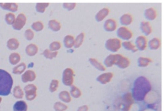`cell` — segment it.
<instances>
[{
	"label": "cell",
	"mask_w": 164,
	"mask_h": 111,
	"mask_svg": "<svg viewBox=\"0 0 164 111\" xmlns=\"http://www.w3.org/2000/svg\"><path fill=\"white\" fill-rule=\"evenodd\" d=\"M151 90V85L148 79L140 76L135 79L132 88V97L138 101L144 100L147 94Z\"/></svg>",
	"instance_id": "cell-1"
},
{
	"label": "cell",
	"mask_w": 164,
	"mask_h": 111,
	"mask_svg": "<svg viewBox=\"0 0 164 111\" xmlns=\"http://www.w3.org/2000/svg\"><path fill=\"white\" fill-rule=\"evenodd\" d=\"M13 86V78L6 71L0 69V96H8L10 94Z\"/></svg>",
	"instance_id": "cell-2"
},
{
	"label": "cell",
	"mask_w": 164,
	"mask_h": 111,
	"mask_svg": "<svg viewBox=\"0 0 164 111\" xmlns=\"http://www.w3.org/2000/svg\"><path fill=\"white\" fill-rule=\"evenodd\" d=\"M121 44L122 42L119 38H109L105 42V47L109 51L112 52H117L122 47Z\"/></svg>",
	"instance_id": "cell-3"
},
{
	"label": "cell",
	"mask_w": 164,
	"mask_h": 111,
	"mask_svg": "<svg viewBox=\"0 0 164 111\" xmlns=\"http://www.w3.org/2000/svg\"><path fill=\"white\" fill-rule=\"evenodd\" d=\"M117 35L119 38L125 41H128L134 36V33L127 27L121 26L117 30Z\"/></svg>",
	"instance_id": "cell-4"
},
{
	"label": "cell",
	"mask_w": 164,
	"mask_h": 111,
	"mask_svg": "<svg viewBox=\"0 0 164 111\" xmlns=\"http://www.w3.org/2000/svg\"><path fill=\"white\" fill-rule=\"evenodd\" d=\"M74 75V71L72 68H66L63 72V75H62V81H63V83L66 86L72 85L73 82Z\"/></svg>",
	"instance_id": "cell-5"
},
{
	"label": "cell",
	"mask_w": 164,
	"mask_h": 111,
	"mask_svg": "<svg viewBox=\"0 0 164 111\" xmlns=\"http://www.w3.org/2000/svg\"><path fill=\"white\" fill-rule=\"evenodd\" d=\"M26 22V17L24 13H19L17 18L15 19L14 23L12 25V27L15 30H21L25 26Z\"/></svg>",
	"instance_id": "cell-6"
},
{
	"label": "cell",
	"mask_w": 164,
	"mask_h": 111,
	"mask_svg": "<svg viewBox=\"0 0 164 111\" xmlns=\"http://www.w3.org/2000/svg\"><path fill=\"white\" fill-rule=\"evenodd\" d=\"M135 47L138 51H143L147 47V39L145 36H138L135 40Z\"/></svg>",
	"instance_id": "cell-7"
},
{
	"label": "cell",
	"mask_w": 164,
	"mask_h": 111,
	"mask_svg": "<svg viewBox=\"0 0 164 111\" xmlns=\"http://www.w3.org/2000/svg\"><path fill=\"white\" fill-rule=\"evenodd\" d=\"M120 54H110L105 58L104 60V65L106 67L110 68L112 67L113 65H115L117 61L118 60Z\"/></svg>",
	"instance_id": "cell-8"
},
{
	"label": "cell",
	"mask_w": 164,
	"mask_h": 111,
	"mask_svg": "<svg viewBox=\"0 0 164 111\" xmlns=\"http://www.w3.org/2000/svg\"><path fill=\"white\" fill-rule=\"evenodd\" d=\"M104 29L108 32H112L117 29L118 23L114 19H108L104 23Z\"/></svg>",
	"instance_id": "cell-9"
},
{
	"label": "cell",
	"mask_w": 164,
	"mask_h": 111,
	"mask_svg": "<svg viewBox=\"0 0 164 111\" xmlns=\"http://www.w3.org/2000/svg\"><path fill=\"white\" fill-rule=\"evenodd\" d=\"M130 59L124 56H122V54H120L118 60L115 64L117 67H118L119 68L122 69L128 68L130 66Z\"/></svg>",
	"instance_id": "cell-10"
},
{
	"label": "cell",
	"mask_w": 164,
	"mask_h": 111,
	"mask_svg": "<svg viewBox=\"0 0 164 111\" xmlns=\"http://www.w3.org/2000/svg\"><path fill=\"white\" fill-rule=\"evenodd\" d=\"M140 29L141 30L142 33L146 36L150 35L153 31L151 24L148 21H142L140 22Z\"/></svg>",
	"instance_id": "cell-11"
},
{
	"label": "cell",
	"mask_w": 164,
	"mask_h": 111,
	"mask_svg": "<svg viewBox=\"0 0 164 111\" xmlns=\"http://www.w3.org/2000/svg\"><path fill=\"white\" fill-rule=\"evenodd\" d=\"M144 15L145 18L148 21H154L157 17V12L154 8L150 7L145 10Z\"/></svg>",
	"instance_id": "cell-12"
},
{
	"label": "cell",
	"mask_w": 164,
	"mask_h": 111,
	"mask_svg": "<svg viewBox=\"0 0 164 111\" xmlns=\"http://www.w3.org/2000/svg\"><path fill=\"white\" fill-rule=\"evenodd\" d=\"M121 25L124 26H127L130 25L134 21V17L130 13H124L119 19Z\"/></svg>",
	"instance_id": "cell-13"
},
{
	"label": "cell",
	"mask_w": 164,
	"mask_h": 111,
	"mask_svg": "<svg viewBox=\"0 0 164 111\" xmlns=\"http://www.w3.org/2000/svg\"><path fill=\"white\" fill-rule=\"evenodd\" d=\"M161 40L157 37H154L147 42V46L149 47L150 50L156 51L158 49L161 47Z\"/></svg>",
	"instance_id": "cell-14"
},
{
	"label": "cell",
	"mask_w": 164,
	"mask_h": 111,
	"mask_svg": "<svg viewBox=\"0 0 164 111\" xmlns=\"http://www.w3.org/2000/svg\"><path fill=\"white\" fill-rule=\"evenodd\" d=\"M109 13H110V9H108L107 7H105L103 9H102L101 10H100L96 15L95 18H96V21L97 22H101L103 19H105V18H106Z\"/></svg>",
	"instance_id": "cell-15"
},
{
	"label": "cell",
	"mask_w": 164,
	"mask_h": 111,
	"mask_svg": "<svg viewBox=\"0 0 164 111\" xmlns=\"http://www.w3.org/2000/svg\"><path fill=\"white\" fill-rule=\"evenodd\" d=\"M114 74L112 72H107L100 75L98 78L97 81L101 82V84H106L111 81L112 78L113 77Z\"/></svg>",
	"instance_id": "cell-16"
},
{
	"label": "cell",
	"mask_w": 164,
	"mask_h": 111,
	"mask_svg": "<svg viewBox=\"0 0 164 111\" xmlns=\"http://www.w3.org/2000/svg\"><path fill=\"white\" fill-rule=\"evenodd\" d=\"M48 28L54 32H58L61 29L62 26L59 21L55 19H52L48 22Z\"/></svg>",
	"instance_id": "cell-17"
},
{
	"label": "cell",
	"mask_w": 164,
	"mask_h": 111,
	"mask_svg": "<svg viewBox=\"0 0 164 111\" xmlns=\"http://www.w3.org/2000/svg\"><path fill=\"white\" fill-rule=\"evenodd\" d=\"M26 53L28 56H34L38 52V48L37 45H36L34 44H29L26 47Z\"/></svg>",
	"instance_id": "cell-18"
},
{
	"label": "cell",
	"mask_w": 164,
	"mask_h": 111,
	"mask_svg": "<svg viewBox=\"0 0 164 111\" xmlns=\"http://www.w3.org/2000/svg\"><path fill=\"white\" fill-rule=\"evenodd\" d=\"M28 106L24 101H18L13 106L14 111H27Z\"/></svg>",
	"instance_id": "cell-19"
},
{
	"label": "cell",
	"mask_w": 164,
	"mask_h": 111,
	"mask_svg": "<svg viewBox=\"0 0 164 111\" xmlns=\"http://www.w3.org/2000/svg\"><path fill=\"white\" fill-rule=\"evenodd\" d=\"M74 37L71 35H66L64 38V45L67 49H71L74 47Z\"/></svg>",
	"instance_id": "cell-20"
},
{
	"label": "cell",
	"mask_w": 164,
	"mask_h": 111,
	"mask_svg": "<svg viewBox=\"0 0 164 111\" xmlns=\"http://www.w3.org/2000/svg\"><path fill=\"white\" fill-rule=\"evenodd\" d=\"M36 77L35 73L32 70H28L22 76V80L23 82L32 81Z\"/></svg>",
	"instance_id": "cell-21"
},
{
	"label": "cell",
	"mask_w": 164,
	"mask_h": 111,
	"mask_svg": "<svg viewBox=\"0 0 164 111\" xmlns=\"http://www.w3.org/2000/svg\"><path fill=\"white\" fill-rule=\"evenodd\" d=\"M121 46L123 47V48L127 51H131L132 52H136L138 50L137 49L135 45L130 41H124L122 42Z\"/></svg>",
	"instance_id": "cell-22"
},
{
	"label": "cell",
	"mask_w": 164,
	"mask_h": 111,
	"mask_svg": "<svg viewBox=\"0 0 164 111\" xmlns=\"http://www.w3.org/2000/svg\"><path fill=\"white\" fill-rule=\"evenodd\" d=\"M89 61L90 63V64L94 67L96 69H98L99 71H105L106 70V67L101 63L99 62L98 60H97L95 58H89Z\"/></svg>",
	"instance_id": "cell-23"
},
{
	"label": "cell",
	"mask_w": 164,
	"mask_h": 111,
	"mask_svg": "<svg viewBox=\"0 0 164 111\" xmlns=\"http://www.w3.org/2000/svg\"><path fill=\"white\" fill-rule=\"evenodd\" d=\"M0 6L3 9L15 12L18 10V5L16 3H0Z\"/></svg>",
	"instance_id": "cell-24"
},
{
	"label": "cell",
	"mask_w": 164,
	"mask_h": 111,
	"mask_svg": "<svg viewBox=\"0 0 164 111\" xmlns=\"http://www.w3.org/2000/svg\"><path fill=\"white\" fill-rule=\"evenodd\" d=\"M19 46V42L16 38H10L7 42V47L10 50H15L17 49Z\"/></svg>",
	"instance_id": "cell-25"
},
{
	"label": "cell",
	"mask_w": 164,
	"mask_h": 111,
	"mask_svg": "<svg viewBox=\"0 0 164 111\" xmlns=\"http://www.w3.org/2000/svg\"><path fill=\"white\" fill-rule=\"evenodd\" d=\"M152 62V59L149 58L140 57L138 59L137 63L139 67H146Z\"/></svg>",
	"instance_id": "cell-26"
},
{
	"label": "cell",
	"mask_w": 164,
	"mask_h": 111,
	"mask_svg": "<svg viewBox=\"0 0 164 111\" xmlns=\"http://www.w3.org/2000/svg\"><path fill=\"white\" fill-rule=\"evenodd\" d=\"M85 38V33H80L78 35L76 36V38H74V47L76 49L79 48V47L82 45Z\"/></svg>",
	"instance_id": "cell-27"
},
{
	"label": "cell",
	"mask_w": 164,
	"mask_h": 111,
	"mask_svg": "<svg viewBox=\"0 0 164 111\" xmlns=\"http://www.w3.org/2000/svg\"><path fill=\"white\" fill-rule=\"evenodd\" d=\"M21 60L20 55L17 52H14L10 55L9 61L12 65H17Z\"/></svg>",
	"instance_id": "cell-28"
},
{
	"label": "cell",
	"mask_w": 164,
	"mask_h": 111,
	"mask_svg": "<svg viewBox=\"0 0 164 111\" xmlns=\"http://www.w3.org/2000/svg\"><path fill=\"white\" fill-rule=\"evenodd\" d=\"M42 55L46 59H52L57 56L58 52H51L49 49H45L42 52Z\"/></svg>",
	"instance_id": "cell-29"
},
{
	"label": "cell",
	"mask_w": 164,
	"mask_h": 111,
	"mask_svg": "<svg viewBox=\"0 0 164 111\" xmlns=\"http://www.w3.org/2000/svg\"><path fill=\"white\" fill-rule=\"evenodd\" d=\"M50 5L49 3H38L36 4L35 10L38 13H43L47 7Z\"/></svg>",
	"instance_id": "cell-30"
},
{
	"label": "cell",
	"mask_w": 164,
	"mask_h": 111,
	"mask_svg": "<svg viewBox=\"0 0 164 111\" xmlns=\"http://www.w3.org/2000/svg\"><path fill=\"white\" fill-rule=\"evenodd\" d=\"M26 68V66L25 63H21L19 65H18L13 69V73L15 74H20L24 72Z\"/></svg>",
	"instance_id": "cell-31"
},
{
	"label": "cell",
	"mask_w": 164,
	"mask_h": 111,
	"mask_svg": "<svg viewBox=\"0 0 164 111\" xmlns=\"http://www.w3.org/2000/svg\"><path fill=\"white\" fill-rule=\"evenodd\" d=\"M62 45L58 41H54L50 44L49 50L51 52H58L60 49Z\"/></svg>",
	"instance_id": "cell-32"
},
{
	"label": "cell",
	"mask_w": 164,
	"mask_h": 111,
	"mask_svg": "<svg viewBox=\"0 0 164 111\" xmlns=\"http://www.w3.org/2000/svg\"><path fill=\"white\" fill-rule=\"evenodd\" d=\"M44 28V26L41 21L34 22L32 25V28L34 31H37V32H39V31H41L42 30H43Z\"/></svg>",
	"instance_id": "cell-33"
},
{
	"label": "cell",
	"mask_w": 164,
	"mask_h": 111,
	"mask_svg": "<svg viewBox=\"0 0 164 111\" xmlns=\"http://www.w3.org/2000/svg\"><path fill=\"white\" fill-rule=\"evenodd\" d=\"M15 15L12 13H9L5 15V21L6 22L8 25H12L15 22Z\"/></svg>",
	"instance_id": "cell-34"
},
{
	"label": "cell",
	"mask_w": 164,
	"mask_h": 111,
	"mask_svg": "<svg viewBox=\"0 0 164 111\" xmlns=\"http://www.w3.org/2000/svg\"><path fill=\"white\" fill-rule=\"evenodd\" d=\"M25 37L28 41L32 40H33V38L34 37V31L30 29H26L25 32Z\"/></svg>",
	"instance_id": "cell-35"
},
{
	"label": "cell",
	"mask_w": 164,
	"mask_h": 111,
	"mask_svg": "<svg viewBox=\"0 0 164 111\" xmlns=\"http://www.w3.org/2000/svg\"><path fill=\"white\" fill-rule=\"evenodd\" d=\"M76 6V3H64L62 5V6H63L64 9L68 11H71L74 10Z\"/></svg>",
	"instance_id": "cell-36"
},
{
	"label": "cell",
	"mask_w": 164,
	"mask_h": 111,
	"mask_svg": "<svg viewBox=\"0 0 164 111\" xmlns=\"http://www.w3.org/2000/svg\"><path fill=\"white\" fill-rule=\"evenodd\" d=\"M59 96H60V98L65 102H69L70 100H71V98H70L69 93L66 91H63V92L60 93Z\"/></svg>",
	"instance_id": "cell-37"
},
{
	"label": "cell",
	"mask_w": 164,
	"mask_h": 111,
	"mask_svg": "<svg viewBox=\"0 0 164 111\" xmlns=\"http://www.w3.org/2000/svg\"><path fill=\"white\" fill-rule=\"evenodd\" d=\"M71 92L72 96L75 97V98H78L81 95V92L80 91V90L76 88L75 86L72 87Z\"/></svg>",
	"instance_id": "cell-38"
},
{
	"label": "cell",
	"mask_w": 164,
	"mask_h": 111,
	"mask_svg": "<svg viewBox=\"0 0 164 111\" xmlns=\"http://www.w3.org/2000/svg\"><path fill=\"white\" fill-rule=\"evenodd\" d=\"M58 85V81L57 80H53L50 86V91L54 92L57 89Z\"/></svg>",
	"instance_id": "cell-39"
},
{
	"label": "cell",
	"mask_w": 164,
	"mask_h": 111,
	"mask_svg": "<svg viewBox=\"0 0 164 111\" xmlns=\"http://www.w3.org/2000/svg\"><path fill=\"white\" fill-rule=\"evenodd\" d=\"M54 109L57 110H59V111H62V110H64L65 109H66V107L64 105L61 104L60 103L58 102V103H57L55 105H54Z\"/></svg>",
	"instance_id": "cell-40"
},
{
	"label": "cell",
	"mask_w": 164,
	"mask_h": 111,
	"mask_svg": "<svg viewBox=\"0 0 164 111\" xmlns=\"http://www.w3.org/2000/svg\"><path fill=\"white\" fill-rule=\"evenodd\" d=\"M86 110H87V107H83L79 109V111H86Z\"/></svg>",
	"instance_id": "cell-41"
}]
</instances>
